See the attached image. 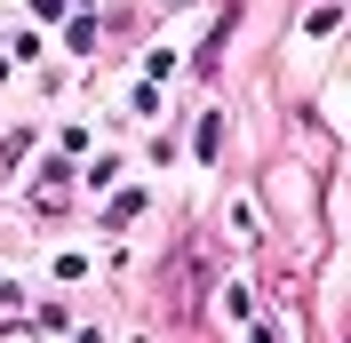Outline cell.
Masks as SVG:
<instances>
[{
    "label": "cell",
    "instance_id": "obj_1",
    "mask_svg": "<svg viewBox=\"0 0 351 343\" xmlns=\"http://www.w3.org/2000/svg\"><path fill=\"white\" fill-rule=\"evenodd\" d=\"M216 152H223V120L208 112V120H199V160H216Z\"/></svg>",
    "mask_w": 351,
    "mask_h": 343
}]
</instances>
